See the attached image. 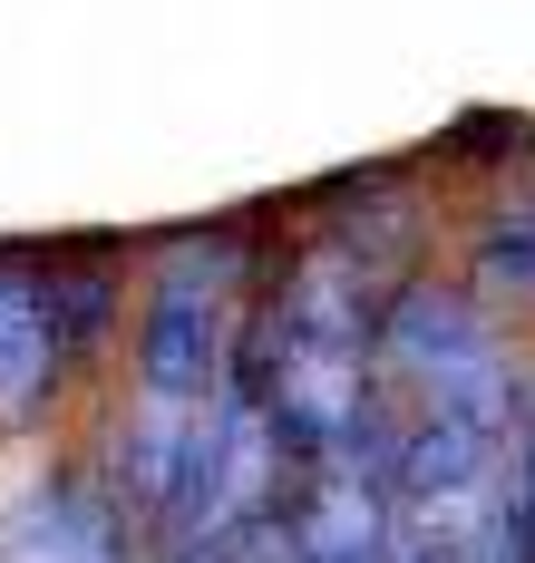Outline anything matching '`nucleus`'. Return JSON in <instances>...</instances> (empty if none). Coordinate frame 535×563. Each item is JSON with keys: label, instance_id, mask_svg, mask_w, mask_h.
Wrapping results in <instances>:
<instances>
[{"label": "nucleus", "instance_id": "1", "mask_svg": "<svg viewBox=\"0 0 535 563\" xmlns=\"http://www.w3.org/2000/svg\"><path fill=\"white\" fill-rule=\"evenodd\" d=\"M243 340V253L234 233H185L146 282V321H137V408L118 438L108 496L127 515H166L185 486V456L205 438L215 398L234 379Z\"/></svg>", "mask_w": 535, "mask_h": 563}, {"label": "nucleus", "instance_id": "3", "mask_svg": "<svg viewBox=\"0 0 535 563\" xmlns=\"http://www.w3.org/2000/svg\"><path fill=\"white\" fill-rule=\"evenodd\" d=\"M59 379H68V331H59V301H50V273L0 263V428L50 418Z\"/></svg>", "mask_w": 535, "mask_h": 563}, {"label": "nucleus", "instance_id": "6", "mask_svg": "<svg viewBox=\"0 0 535 563\" xmlns=\"http://www.w3.org/2000/svg\"><path fill=\"white\" fill-rule=\"evenodd\" d=\"M263 563H273V544H263Z\"/></svg>", "mask_w": 535, "mask_h": 563}, {"label": "nucleus", "instance_id": "4", "mask_svg": "<svg viewBox=\"0 0 535 563\" xmlns=\"http://www.w3.org/2000/svg\"><path fill=\"white\" fill-rule=\"evenodd\" d=\"M477 282H487V301H535V195L477 224Z\"/></svg>", "mask_w": 535, "mask_h": 563}, {"label": "nucleus", "instance_id": "5", "mask_svg": "<svg viewBox=\"0 0 535 563\" xmlns=\"http://www.w3.org/2000/svg\"><path fill=\"white\" fill-rule=\"evenodd\" d=\"M273 544V534H263ZM263 544H176L166 563H263Z\"/></svg>", "mask_w": 535, "mask_h": 563}, {"label": "nucleus", "instance_id": "2", "mask_svg": "<svg viewBox=\"0 0 535 563\" xmlns=\"http://www.w3.org/2000/svg\"><path fill=\"white\" fill-rule=\"evenodd\" d=\"M0 563H127V506L108 496V476L59 466L10 506Z\"/></svg>", "mask_w": 535, "mask_h": 563}]
</instances>
